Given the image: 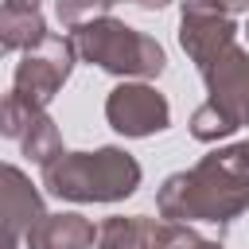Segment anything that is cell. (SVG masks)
<instances>
[{"label": "cell", "mask_w": 249, "mask_h": 249, "mask_svg": "<svg viewBox=\"0 0 249 249\" xmlns=\"http://www.w3.org/2000/svg\"><path fill=\"white\" fill-rule=\"evenodd\" d=\"M156 206L171 222H233L249 210V140L202 156L191 171H175Z\"/></svg>", "instance_id": "obj_1"}, {"label": "cell", "mask_w": 249, "mask_h": 249, "mask_svg": "<svg viewBox=\"0 0 249 249\" xmlns=\"http://www.w3.org/2000/svg\"><path fill=\"white\" fill-rule=\"evenodd\" d=\"M43 187L70 202H117L140 187V163L121 148L62 152L43 167Z\"/></svg>", "instance_id": "obj_2"}, {"label": "cell", "mask_w": 249, "mask_h": 249, "mask_svg": "<svg viewBox=\"0 0 249 249\" xmlns=\"http://www.w3.org/2000/svg\"><path fill=\"white\" fill-rule=\"evenodd\" d=\"M70 39H74V51L86 62H93V66H101L117 78H140L144 82V78H160L163 66H167L163 47L152 35H144V31H136V27H128L113 16L74 27Z\"/></svg>", "instance_id": "obj_3"}, {"label": "cell", "mask_w": 249, "mask_h": 249, "mask_svg": "<svg viewBox=\"0 0 249 249\" xmlns=\"http://www.w3.org/2000/svg\"><path fill=\"white\" fill-rule=\"evenodd\" d=\"M206 101L191 117V136L210 144L249 124V51L230 47L214 66L202 70Z\"/></svg>", "instance_id": "obj_4"}, {"label": "cell", "mask_w": 249, "mask_h": 249, "mask_svg": "<svg viewBox=\"0 0 249 249\" xmlns=\"http://www.w3.org/2000/svg\"><path fill=\"white\" fill-rule=\"evenodd\" d=\"M74 39H62V35H47L35 51L23 54V62L16 66V78H12V97L23 101L27 109H47V101L58 93V86L70 78V66H74Z\"/></svg>", "instance_id": "obj_5"}, {"label": "cell", "mask_w": 249, "mask_h": 249, "mask_svg": "<svg viewBox=\"0 0 249 249\" xmlns=\"http://www.w3.org/2000/svg\"><path fill=\"white\" fill-rule=\"evenodd\" d=\"M105 117L121 136H156L171 124V105L156 86L124 82L105 97Z\"/></svg>", "instance_id": "obj_6"}, {"label": "cell", "mask_w": 249, "mask_h": 249, "mask_svg": "<svg viewBox=\"0 0 249 249\" xmlns=\"http://www.w3.org/2000/svg\"><path fill=\"white\" fill-rule=\"evenodd\" d=\"M233 35H237V27H233V19H230L226 12H214V8L195 4V0H187V4H183V19H179V47L191 54V62H195L198 70L214 66L230 47H237V43H233Z\"/></svg>", "instance_id": "obj_7"}, {"label": "cell", "mask_w": 249, "mask_h": 249, "mask_svg": "<svg viewBox=\"0 0 249 249\" xmlns=\"http://www.w3.org/2000/svg\"><path fill=\"white\" fill-rule=\"evenodd\" d=\"M93 245L97 230L82 214H43L27 233V249H93Z\"/></svg>", "instance_id": "obj_8"}, {"label": "cell", "mask_w": 249, "mask_h": 249, "mask_svg": "<svg viewBox=\"0 0 249 249\" xmlns=\"http://www.w3.org/2000/svg\"><path fill=\"white\" fill-rule=\"evenodd\" d=\"M4 222H8V249H16L19 233L27 237L31 226L43 218V202L35 195V187L23 179L19 167H4Z\"/></svg>", "instance_id": "obj_9"}, {"label": "cell", "mask_w": 249, "mask_h": 249, "mask_svg": "<svg viewBox=\"0 0 249 249\" xmlns=\"http://www.w3.org/2000/svg\"><path fill=\"white\" fill-rule=\"evenodd\" d=\"M163 226L132 214V218H105L97 226V249H160Z\"/></svg>", "instance_id": "obj_10"}, {"label": "cell", "mask_w": 249, "mask_h": 249, "mask_svg": "<svg viewBox=\"0 0 249 249\" xmlns=\"http://www.w3.org/2000/svg\"><path fill=\"white\" fill-rule=\"evenodd\" d=\"M0 39H4V51H35L51 31H47V23H43V16L39 12H4V19H0Z\"/></svg>", "instance_id": "obj_11"}, {"label": "cell", "mask_w": 249, "mask_h": 249, "mask_svg": "<svg viewBox=\"0 0 249 249\" xmlns=\"http://www.w3.org/2000/svg\"><path fill=\"white\" fill-rule=\"evenodd\" d=\"M19 144H23V156H31L39 167H47L51 160L62 156L58 128H54V121H51L47 113H35V117H31V124H27V132L19 136Z\"/></svg>", "instance_id": "obj_12"}, {"label": "cell", "mask_w": 249, "mask_h": 249, "mask_svg": "<svg viewBox=\"0 0 249 249\" xmlns=\"http://www.w3.org/2000/svg\"><path fill=\"white\" fill-rule=\"evenodd\" d=\"M109 8H113V0H54V12H58V19H62L70 31L82 27V23L105 19Z\"/></svg>", "instance_id": "obj_13"}, {"label": "cell", "mask_w": 249, "mask_h": 249, "mask_svg": "<svg viewBox=\"0 0 249 249\" xmlns=\"http://www.w3.org/2000/svg\"><path fill=\"white\" fill-rule=\"evenodd\" d=\"M195 4H206V8L226 12V16H233V12H249V0H195Z\"/></svg>", "instance_id": "obj_14"}, {"label": "cell", "mask_w": 249, "mask_h": 249, "mask_svg": "<svg viewBox=\"0 0 249 249\" xmlns=\"http://www.w3.org/2000/svg\"><path fill=\"white\" fill-rule=\"evenodd\" d=\"M4 12H39V0H4Z\"/></svg>", "instance_id": "obj_15"}, {"label": "cell", "mask_w": 249, "mask_h": 249, "mask_svg": "<svg viewBox=\"0 0 249 249\" xmlns=\"http://www.w3.org/2000/svg\"><path fill=\"white\" fill-rule=\"evenodd\" d=\"M117 4V0H113ZM132 4H140V8H163V4H171V0H132Z\"/></svg>", "instance_id": "obj_16"}, {"label": "cell", "mask_w": 249, "mask_h": 249, "mask_svg": "<svg viewBox=\"0 0 249 249\" xmlns=\"http://www.w3.org/2000/svg\"><path fill=\"white\" fill-rule=\"evenodd\" d=\"M202 249H222V245H214V241H206V245H202Z\"/></svg>", "instance_id": "obj_17"}]
</instances>
